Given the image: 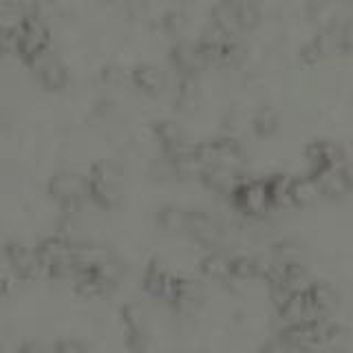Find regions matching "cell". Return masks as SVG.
Instances as JSON below:
<instances>
[{
	"instance_id": "35",
	"label": "cell",
	"mask_w": 353,
	"mask_h": 353,
	"mask_svg": "<svg viewBox=\"0 0 353 353\" xmlns=\"http://www.w3.org/2000/svg\"><path fill=\"white\" fill-rule=\"evenodd\" d=\"M124 340H126V347L130 353H146L148 345H150L148 334H126Z\"/></svg>"
},
{
	"instance_id": "10",
	"label": "cell",
	"mask_w": 353,
	"mask_h": 353,
	"mask_svg": "<svg viewBox=\"0 0 353 353\" xmlns=\"http://www.w3.org/2000/svg\"><path fill=\"white\" fill-rule=\"evenodd\" d=\"M168 60H170V66L174 69V73L179 77H199L208 69L201 47H199L196 40L179 38L170 47Z\"/></svg>"
},
{
	"instance_id": "2",
	"label": "cell",
	"mask_w": 353,
	"mask_h": 353,
	"mask_svg": "<svg viewBox=\"0 0 353 353\" xmlns=\"http://www.w3.org/2000/svg\"><path fill=\"white\" fill-rule=\"evenodd\" d=\"M38 259L42 263V272H47L49 279L53 281H66L77 274V265H75V243L64 236V234H53L42 239L38 245Z\"/></svg>"
},
{
	"instance_id": "30",
	"label": "cell",
	"mask_w": 353,
	"mask_h": 353,
	"mask_svg": "<svg viewBox=\"0 0 353 353\" xmlns=\"http://www.w3.org/2000/svg\"><path fill=\"white\" fill-rule=\"evenodd\" d=\"M119 320L126 334H148V314L139 303H124L119 307Z\"/></svg>"
},
{
	"instance_id": "18",
	"label": "cell",
	"mask_w": 353,
	"mask_h": 353,
	"mask_svg": "<svg viewBox=\"0 0 353 353\" xmlns=\"http://www.w3.org/2000/svg\"><path fill=\"white\" fill-rule=\"evenodd\" d=\"M25 18V9L14 7H0V55L11 53L16 49V38Z\"/></svg>"
},
{
	"instance_id": "11",
	"label": "cell",
	"mask_w": 353,
	"mask_h": 353,
	"mask_svg": "<svg viewBox=\"0 0 353 353\" xmlns=\"http://www.w3.org/2000/svg\"><path fill=\"white\" fill-rule=\"evenodd\" d=\"M5 261L11 274L18 281H33L42 274V263L36 248H29L20 241H11L5 245Z\"/></svg>"
},
{
	"instance_id": "3",
	"label": "cell",
	"mask_w": 353,
	"mask_h": 353,
	"mask_svg": "<svg viewBox=\"0 0 353 353\" xmlns=\"http://www.w3.org/2000/svg\"><path fill=\"white\" fill-rule=\"evenodd\" d=\"M349 44L345 36V25L342 22H331V25L318 29L316 36L309 40L305 47L298 53V60L305 66H316L327 58H334V55H347Z\"/></svg>"
},
{
	"instance_id": "28",
	"label": "cell",
	"mask_w": 353,
	"mask_h": 353,
	"mask_svg": "<svg viewBox=\"0 0 353 353\" xmlns=\"http://www.w3.org/2000/svg\"><path fill=\"white\" fill-rule=\"evenodd\" d=\"M154 223L161 232L168 234H185V223H188V210L179 205H163L157 214H154Z\"/></svg>"
},
{
	"instance_id": "24",
	"label": "cell",
	"mask_w": 353,
	"mask_h": 353,
	"mask_svg": "<svg viewBox=\"0 0 353 353\" xmlns=\"http://www.w3.org/2000/svg\"><path fill=\"white\" fill-rule=\"evenodd\" d=\"M86 176L91 181H97V183L124 188L126 172H124V165L117 163L115 159H99L91 165V170H88Z\"/></svg>"
},
{
	"instance_id": "38",
	"label": "cell",
	"mask_w": 353,
	"mask_h": 353,
	"mask_svg": "<svg viewBox=\"0 0 353 353\" xmlns=\"http://www.w3.org/2000/svg\"><path fill=\"white\" fill-rule=\"evenodd\" d=\"M0 58H3V55H0Z\"/></svg>"
},
{
	"instance_id": "22",
	"label": "cell",
	"mask_w": 353,
	"mask_h": 353,
	"mask_svg": "<svg viewBox=\"0 0 353 353\" xmlns=\"http://www.w3.org/2000/svg\"><path fill=\"white\" fill-rule=\"evenodd\" d=\"M290 192H292V205L294 208H307L316 203L320 199V190H318V183L312 174H292V185H290Z\"/></svg>"
},
{
	"instance_id": "17",
	"label": "cell",
	"mask_w": 353,
	"mask_h": 353,
	"mask_svg": "<svg viewBox=\"0 0 353 353\" xmlns=\"http://www.w3.org/2000/svg\"><path fill=\"white\" fill-rule=\"evenodd\" d=\"M152 135L157 139V143L161 146L163 154H172L176 150H181L183 146H188L185 141V130L176 119L170 117H163L157 119L152 124Z\"/></svg>"
},
{
	"instance_id": "4",
	"label": "cell",
	"mask_w": 353,
	"mask_h": 353,
	"mask_svg": "<svg viewBox=\"0 0 353 353\" xmlns=\"http://www.w3.org/2000/svg\"><path fill=\"white\" fill-rule=\"evenodd\" d=\"M47 194L62 208V212L75 214L88 199V179L86 174L75 170H60L47 181Z\"/></svg>"
},
{
	"instance_id": "27",
	"label": "cell",
	"mask_w": 353,
	"mask_h": 353,
	"mask_svg": "<svg viewBox=\"0 0 353 353\" xmlns=\"http://www.w3.org/2000/svg\"><path fill=\"white\" fill-rule=\"evenodd\" d=\"M265 185H268L272 210L274 208H294L292 205V192H290L292 174H285V172L270 174V176H265Z\"/></svg>"
},
{
	"instance_id": "21",
	"label": "cell",
	"mask_w": 353,
	"mask_h": 353,
	"mask_svg": "<svg viewBox=\"0 0 353 353\" xmlns=\"http://www.w3.org/2000/svg\"><path fill=\"white\" fill-rule=\"evenodd\" d=\"M203 298H205V290H203L201 283L179 276V283H176V296H174V303H172L174 309H179V312H192V309H196L203 303Z\"/></svg>"
},
{
	"instance_id": "12",
	"label": "cell",
	"mask_w": 353,
	"mask_h": 353,
	"mask_svg": "<svg viewBox=\"0 0 353 353\" xmlns=\"http://www.w3.org/2000/svg\"><path fill=\"white\" fill-rule=\"evenodd\" d=\"M305 159L309 163V174H320L325 170L345 165L347 157L340 143L331 139H314L305 146Z\"/></svg>"
},
{
	"instance_id": "14",
	"label": "cell",
	"mask_w": 353,
	"mask_h": 353,
	"mask_svg": "<svg viewBox=\"0 0 353 353\" xmlns=\"http://www.w3.org/2000/svg\"><path fill=\"white\" fill-rule=\"evenodd\" d=\"M130 84L143 95L157 97L168 88V75L157 64L141 62L130 69Z\"/></svg>"
},
{
	"instance_id": "13",
	"label": "cell",
	"mask_w": 353,
	"mask_h": 353,
	"mask_svg": "<svg viewBox=\"0 0 353 353\" xmlns=\"http://www.w3.org/2000/svg\"><path fill=\"white\" fill-rule=\"evenodd\" d=\"M318 190L320 199H329V201H342L353 192V172L349 170V165H338V168L325 170L320 174H312Z\"/></svg>"
},
{
	"instance_id": "26",
	"label": "cell",
	"mask_w": 353,
	"mask_h": 353,
	"mask_svg": "<svg viewBox=\"0 0 353 353\" xmlns=\"http://www.w3.org/2000/svg\"><path fill=\"white\" fill-rule=\"evenodd\" d=\"M252 130L259 139H270L281 130V113L274 106H259L252 115Z\"/></svg>"
},
{
	"instance_id": "9",
	"label": "cell",
	"mask_w": 353,
	"mask_h": 353,
	"mask_svg": "<svg viewBox=\"0 0 353 353\" xmlns=\"http://www.w3.org/2000/svg\"><path fill=\"white\" fill-rule=\"evenodd\" d=\"M33 71V77L40 82V86L49 93H60L69 86V66H66L58 53L51 49L47 53L38 55L31 64H27Z\"/></svg>"
},
{
	"instance_id": "5",
	"label": "cell",
	"mask_w": 353,
	"mask_h": 353,
	"mask_svg": "<svg viewBox=\"0 0 353 353\" xmlns=\"http://www.w3.org/2000/svg\"><path fill=\"white\" fill-rule=\"evenodd\" d=\"M192 150L196 159L201 161L203 170L210 165H221V168L241 170L245 163V150H243L241 141L234 137H214L208 141L192 143Z\"/></svg>"
},
{
	"instance_id": "29",
	"label": "cell",
	"mask_w": 353,
	"mask_h": 353,
	"mask_svg": "<svg viewBox=\"0 0 353 353\" xmlns=\"http://www.w3.org/2000/svg\"><path fill=\"white\" fill-rule=\"evenodd\" d=\"M263 274V259L256 256H230V281H256Z\"/></svg>"
},
{
	"instance_id": "31",
	"label": "cell",
	"mask_w": 353,
	"mask_h": 353,
	"mask_svg": "<svg viewBox=\"0 0 353 353\" xmlns=\"http://www.w3.org/2000/svg\"><path fill=\"white\" fill-rule=\"evenodd\" d=\"M91 270H95V274L110 287V290H115L121 281V276H124V270H121V265L113 256L106 259L104 263H99L97 268H91Z\"/></svg>"
},
{
	"instance_id": "15",
	"label": "cell",
	"mask_w": 353,
	"mask_h": 353,
	"mask_svg": "<svg viewBox=\"0 0 353 353\" xmlns=\"http://www.w3.org/2000/svg\"><path fill=\"white\" fill-rule=\"evenodd\" d=\"M303 294L314 318H329V314L334 312L340 303L336 287L327 281H312L303 290Z\"/></svg>"
},
{
	"instance_id": "8",
	"label": "cell",
	"mask_w": 353,
	"mask_h": 353,
	"mask_svg": "<svg viewBox=\"0 0 353 353\" xmlns=\"http://www.w3.org/2000/svg\"><path fill=\"white\" fill-rule=\"evenodd\" d=\"M185 234L208 252H216L225 241V228L214 214L205 212V210H188Z\"/></svg>"
},
{
	"instance_id": "7",
	"label": "cell",
	"mask_w": 353,
	"mask_h": 353,
	"mask_svg": "<svg viewBox=\"0 0 353 353\" xmlns=\"http://www.w3.org/2000/svg\"><path fill=\"white\" fill-rule=\"evenodd\" d=\"M230 203L241 216H250V219L265 216L272 210L265 179H250V176H243V181L236 185V190L230 196Z\"/></svg>"
},
{
	"instance_id": "20",
	"label": "cell",
	"mask_w": 353,
	"mask_h": 353,
	"mask_svg": "<svg viewBox=\"0 0 353 353\" xmlns=\"http://www.w3.org/2000/svg\"><path fill=\"white\" fill-rule=\"evenodd\" d=\"M73 290L77 296L86 298V301H95V298H106L110 292V287L99 279L95 270H80L73 276Z\"/></svg>"
},
{
	"instance_id": "34",
	"label": "cell",
	"mask_w": 353,
	"mask_h": 353,
	"mask_svg": "<svg viewBox=\"0 0 353 353\" xmlns=\"http://www.w3.org/2000/svg\"><path fill=\"white\" fill-rule=\"evenodd\" d=\"M51 353H88V347L80 338H58L51 345Z\"/></svg>"
},
{
	"instance_id": "23",
	"label": "cell",
	"mask_w": 353,
	"mask_h": 353,
	"mask_svg": "<svg viewBox=\"0 0 353 353\" xmlns=\"http://www.w3.org/2000/svg\"><path fill=\"white\" fill-rule=\"evenodd\" d=\"M276 316H279L285 325H294V323H305V320H314L312 309H309L303 292L290 296L285 303H281L279 307H276Z\"/></svg>"
},
{
	"instance_id": "19",
	"label": "cell",
	"mask_w": 353,
	"mask_h": 353,
	"mask_svg": "<svg viewBox=\"0 0 353 353\" xmlns=\"http://www.w3.org/2000/svg\"><path fill=\"white\" fill-rule=\"evenodd\" d=\"M170 270L165 268V265L159 261V259H152L146 270H143V276H141V290L146 292V296L154 298V301H161L163 298V292H165V285L170 281Z\"/></svg>"
},
{
	"instance_id": "33",
	"label": "cell",
	"mask_w": 353,
	"mask_h": 353,
	"mask_svg": "<svg viewBox=\"0 0 353 353\" xmlns=\"http://www.w3.org/2000/svg\"><path fill=\"white\" fill-rule=\"evenodd\" d=\"M99 77H102V82L106 86H121L124 82H130V71L121 69L119 64H108L102 69Z\"/></svg>"
},
{
	"instance_id": "32",
	"label": "cell",
	"mask_w": 353,
	"mask_h": 353,
	"mask_svg": "<svg viewBox=\"0 0 353 353\" xmlns=\"http://www.w3.org/2000/svg\"><path fill=\"white\" fill-rule=\"evenodd\" d=\"M185 14L179 9H168L163 11L161 18H159V27L161 31H165L168 36H181L183 29H185Z\"/></svg>"
},
{
	"instance_id": "36",
	"label": "cell",
	"mask_w": 353,
	"mask_h": 353,
	"mask_svg": "<svg viewBox=\"0 0 353 353\" xmlns=\"http://www.w3.org/2000/svg\"><path fill=\"white\" fill-rule=\"evenodd\" d=\"M16 353H51V349H47L40 340H22Z\"/></svg>"
},
{
	"instance_id": "6",
	"label": "cell",
	"mask_w": 353,
	"mask_h": 353,
	"mask_svg": "<svg viewBox=\"0 0 353 353\" xmlns=\"http://www.w3.org/2000/svg\"><path fill=\"white\" fill-rule=\"evenodd\" d=\"M51 25L47 20H42L38 16L29 14L25 9V18H22V25L18 31V38H16V49L14 53L18 58L31 64L38 55L47 53L51 49Z\"/></svg>"
},
{
	"instance_id": "25",
	"label": "cell",
	"mask_w": 353,
	"mask_h": 353,
	"mask_svg": "<svg viewBox=\"0 0 353 353\" xmlns=\"http://www.w3.org/2000/svg\"><path fill=\"white\" fill-rule=\"evenodd\" d=\"M199 274L208 281H230V256L221 250L208 252L205 256L199 261Z\"/></svg>"
},
{
	"instance_id": "16",
	"label": "cell",
	"mask_w": 353,
	"mask_h": 353,
	"mask_svg": "<svg viewBox=\"0 0 353 353\" xmlns=\"http://www.w3.org/2000/svg\"><path fill=\"white\" fill-rule=\"evenodd\" d=\"M199 181H201L210 192L230 199L232 192L236 190V185L243 181V174H241V170H230V168H221V165H210V168H205L201 172Z\"/></svg>"
},
{
	"instance_id": "37",
	"label": "cell",
	"mask_w": 353,
	"mask_h": 353,
	"mask_svg": "<svg viewBox=\"0 0 353 353\" xmlns=\"http://www.w3.org/2000/svg\"><path fill=\"white\" fill-rule=\"evenodd\" d=\"M0 7H14V9H25V0H0Z\"/></svg>"
},
{
	"instance_id": "1",
	"label": "cell",
	"mask_w": 353,
	"mask_h": 353,
	"mask_svg": "<svg viewBox=\"0 0 353 353\" xmlns=\"http://www.w3.org/2000/svg\"><path fill=\"white\" fill-rule=\"evenodd\" d=\"M261 0H216L210 9V25L234 40H239L243 33L256 29L261 25Z\"/></svg>"
}]
</instances>
